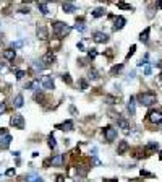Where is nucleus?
I'll return each mask as SVG.
<instances>
[{"label":"nucleus","mask_w":162,"mask_h":182,"mask_svg":"<svg viewBox=\"0 0 162 182\" xmlns=\"http://www.w3.org/2000/svg\"><path fill=\"white\" fill-rule=\"evenodd\" d=\"M106 15V10H104L102 7H97L94 11H92V16H94V18H101V16H104Z\"/></svg>","instance_id":"5701e85b"},{"label":"nucleus","mask_w":162,"mask_h":182,"mask_svg":"<svg viewBox=\"0 0 162 182\" xmlns=\"http://www.w3.org/2000/svg\"><path fill=\"white\" fill-rule=\"evenodd\" d=\"M10 124L13 125V129H25V117L21 116V114H13L10 119Z\"/></svg>","instance_id":"39448f33"},{"label":"nucleus","mask_w":162,"mask_h":182,"mask_svg":"<svg viewBox=\"0 0 162 182\" xmlns=\"http://www.w3.org/2000/svg\"><path fill=\"white\" fill-rule=\"evenodd\" d=\"M73 121H65V122H62L60 125H57V129H60V130H63V132H71L73 130Z\"/></svg>","instance_id":"6e6552de"},{"label":"nucleus","mask_w":162,"mask_h":182,"mask_svg":"<svg viewBox=\"0 0 162 182\" xmlns=\"http://www.w3.org/2000/svg\"><path fill=\"white\" fill-rule=\"evenodd\" d=\"M106 102H107V104H115V102H117V99H115L114 96H107V98H106Z\"/></svg>","instance_id":"72a5a7b5"},{"label":"nucleus","mask_w":162,"mask_h":182,"mask_svg":"<svg viewBox=\"0 0 162 182\" xmlns=\"http://www.w3.org/2000/svg\"><path fill=\"white\" fill-rule=\"evenodd\" d=\"M47 141H49V146L52 148V150H55L57 143H55V136H54V133H50V135L47 136Z\"/></svg>","instance_id":"a878e982"},{"label":"nucleus","mask_w":162,"mask_h":182,"mask_svg":"<svg viewBox=\"0 0 162 182\" xmlns=\"http://www.w3.org/2000/svg\"><path fill=\"white\" fill-rule=\"evenodd\" d=\"M70 112H71V114H76V109H75V106L70 107Z\"/></svg>","instance_id":"37998d69"},{"label":"nucleus","mask_w":162,"mask_h":182,"mask_svg":"<svg viewBox=\"0 0 162 182\" xmlns=\"http://www.w3.org/2000/svg\"><path fill=\"white\" fill-rule=\"evenodd\" d=\"M102 133H104V138H106V141H107V143H110V141H114L115 138H117V129L110 127V125H107V127H104Z\"/></svg>","instance_id":"20e7f679"},{"label":"nucleus","mask_w":162,"mask_h":182,"mask_svg":"<svg viewBox=\"0 0 162 182\" xmlns=\"http://www.w3.org/2000/svg\"><path fill=\"white\" fill-rule=\"evenodd\" d=\"M117 124H118V127H122V129H125V132L128 133V129H130V125H128V122L125 121V119H122V117H118L117 119Z\"/></svg>","instance_id":"aec40b11"},{"label":"nucleus","mask_w":162,"mask_h":182,"mask_svg":"<svg viewBox=\"0 0 162 182\" xmlns=\"http://www.w3.org/2000/svg\"><path fill=\"white\" fill-rule=\"evenodd\" d=\"M26 180L28 182H39L40 177H39L36 172H29V174H26Z\"/></svg>","instance_id":"4be33fe9"},{"label":"nucleus","mask_w":162,"mask_h":182,"mask_svg":"<svg viewBox=\"0 0 162 182\" xmlns=\"http://www.w3.org/2000/svg\"><path fill=\"white\" fill-rule=\"evenodd\" d=\"M130 182H143V179H131Z\"/></svg>","instance_id":"c03bdc74"},{"label":"nucleus","mask_w":162,"mask_h":182,"mask_svg":"<svg viewBox=\"0 0 162 182\" xmlns=\"http://www.w3.org/2000/svg\"><path fill=\"white\" fill-rule=\"evenodd\" d=\"M159 77H160V81H162V72H160V75H159Z\"/></svg>","instance_id":"de8ad7c7"},{"label":"nucleus","mask_w":162,"mask_h":182,"mask_svg":"<svg viewBox=\"0 0 162 182\" xmlns=\"http://www.w3.org/2000/svg\"><path fill=\"white\" fill-rule=\"evenodd\" d=\"M7 176H15V169H8L7 171Z\"/></svg>","instance_id":"a19ab883"},{"label":"nucleus","mask_w":162,"mask_h":182,"mask_svg":"<svg viewBox=\"0 0 162 182\" xmlns=\"http://www.w3.org/2000/svg\"><path fill=\"white\" fill-rule=\"evenodd\" d=\"M88 77H89V80H97V78H99V75H97V72H96V70H89Z\"/></svg>","instance_id":"2f4dec72"},{"label":"nucleus","mask_w":162,"mask_h":182,"mask_svg":"<svg viewBox=\"0 0 162 182\" xmlns=\"http://www.w3.org/2000/svg\"><path fill=\"white\" fill-rule=\"evenodd\" d=\"M138 101H140V104L143 106H152L156 101H157V94L154 93V91H144L138 96Z\"/></svg>","instance_id":"f03ea898"},{"label":"nucleus","mask_w":162,"mask_h":182,"mask_svg":"<svg viewBox=\"0 0 162 182\" xmlns=\"http://www.w3.org/2000/svg\"><path fill=\"white\" fill-rule=\"evenodd\" d=\"M97 55V52H96V49H91L89 50V52H88V57H89V59H94V57Z\"/></svg>","instance_id":"e433bc0d"},{"label":"nucleus","mask_w":162,"mask_h":182,"mask_svg":"<svg viewBox=\"0 0 162 182\" xmlns=\"http://www.w3.org/2000/svg\"><path fill=\"white\" fill-rule=\"evenodd\" d=\"M37 8L40 10V13H42V15H47L49 13V3H45V2L37 3Z\"/></svg>","instance_id":"412c9836"},{"label":"nucleus","mask_w":162,"mask_h":182,"mask_svg":"<svg viewBox=\"0 0 162 182\" xmlns=\"http://www.w3.org/2000/svg\"><path fill=\"white\" fill-rule=\"evenodd\" d=\"M10 141H11V135H3L0 136V150H5V148L10 146Z\"/></svg>","instance_id":"9b49d317"},{"label":"nucleus","mask_w":162,"mask_h":182,"mask_svg":"<svg viewBox=\"0 0 162 182\" xmlns=\"http://www.w3.org/2000/svg\"><path fill=\"white\" fill-rule=\"evenodd\" d=\"M23 46V41H16V42H11V49H18Z\"/></svg>","instance_id":"f704fd0d"},{"label":"nucleus","mask_w":162,"mask_h":182,"mask_svg":"<svg viewBox=\"0 0 162 182\" xmlns=\"http://www.w3.org/2000/svg\"><path fill=\"white\" fill-rule=\"evenodd\" d=\"M3 135H8L7 129H0V136H3Z\"/></svg>","instance_id":"ea45409f"},{"label":"nucleus","mask_w":162,"mask_h":182,"mask_svg":"<svg viewBox=\"0 0 162 182\" xmlns=\"http://www.w3.org/2000/svg\"><path fill=\"white\" fill-rule=\"evenodd\" d=\"M94 41L99 42V44L107 42V41H109V36H107L106 33H102V31H97V33H94Z\"/></svg>","instance_id":"1a4fd4ad"},{"label":"nucleus","mask_w":162,"mask_h":182,"mask_svg":"<svg viewBox=\"0 0 162 182\" xmlns=\"http://www.w3.org/2000/svg\"><path fill=\"white\" fill-rule=\"evenodd\" d=\"M25 75H26V72H25V70H18V72H16V80L25 78Z\"/></svg>","instance_id":"473e14b6"},{"label":"nucleus","mask_w":162,"mask_h":182,"mask_svg":"<svg viewBox=\"0 0 162 182\" xmlns=\"http://www.w3.org/2000/svg\"><path fill=\"white\" fill-rule=\"evenodd\" d=\"M157 8H162V2H159V3H157Z\"/></svg>","instance_id":"49530a36"},{"label":"nucleus","mask_w":162,"mask_h":182,"mask_svg":"<svg viewBox=\"0 0 162 182\" xmlns=\"http://www.w3.org/2000/svg\"><path fill=\"white\" fill-rule=\"evenodd\" d=\"M78 85H79V91H84V89H88V81H86V80H79V81H78Z\"/></svg>","instance_id":"cd10ccee"},{"label":"nucleus","mask_w":162,"mask_h":182,"mask_svg":"<svg viewBox=\"0 0 162 182\" xmlns=\"http://www.w3.org/2000/svg\"><path fill=\"white\" fill-rule=\"evenodd\" d=\"M52 31H54V34L59 39H63L67 36V34H70L71 31V28L67 25V23H62V21H55V23H52Z\"/></svg>","instance_id":"f257e3e1"},{"label":"nucleus","mask_w":162,"mask_h":182,"mask_svg":"<svg viewBox=\"0 0 162 182\" xmlns=\"http://www.w3.org/2000/svg\"><path fill=\"white\" fill-rule=\"evenodd\" d=\"M62 8H63L65 13H75V11H76V7H75L73 3H68V2L62 3Z\"/></svg>","instance_id":"f3484780"},{"label":"nucleus","mask_w":162,"mask_h":182,"mask_svg":"<svg viewBox=\"0 0 162 182\" xmlns=\"http://www.w3.org/2000/svg\"><path fill=\"white\" fill-rule=\"evenodd\" d=\"M5 111V104H3V102H0V112H3Z\"/></svg>","instance_id":"79ce46f5"},{"label":"nucleus","mask_w":162,"mask_h":182,"mask_svg":"<svg viewBox=\"0 0 162 182\" xmlns=\"http://www.w3.org/2000/svg\"><path fill=\"white\" fill-rule=\"evenodd\" d=\"M75 30H78V31H84V30H86V25L83 23V18L76 20V25H75Z\"/></svg>","instance_id":"393cba45"},{"label":"nucleus","mask_w":162,"mask_h":182,"mask_svg":"<svg viewBox=\"0 0 162 182\" xmlns=\"http://www.w3.org/2000/svg\"><path fill=\"white\" fill-rule=\"evenodd\" d=\"M130 150V145H128V141H120L118 146H117V155H125L126 151Z\"/></svg>","instance_id":"f8f14e48"},{"label":"nucleus","mask_w":162,"mask_h":182,"mask_svg":"<svg viewBox=\"0 0 162 182\" xmlns=\"http://www.w3.org/2000/svg\"><path fill=\"white\" fill-rule=\"evenodd\" d=\"M126 112H128V116L133 117L135 116V112H136V106H135V98H131L128 99V102H126Z\"/></svg>","instance_id":"0eeeda50"},{"label":"nucleus","mask_w":162,"mask_h":182,"mask_svg":"<svg viewBox=\"0 0 162 182\" xmlns=\"http://www.w3.org/2000/svg\"><path fill=\"white\" fill-rule=\"evenodd\" d=\"M159 158H160V159H162V151H160V156H159Z\"/></svg>","instance_id":"09e8293b"},{"label":"nucleus","mask_w":162,"mask_h":182,"mask_svg":"<svg viewBox=\"0 0 162 182\" xmlns=\"http://www.w3.org/2000/svg\"><path fill=\"white\" fill-rule=\"evenodd\" d=\"M40 83H42V86H44L45 89H54V88H55L54 78H52L50 75H44L42 80H40Z\"/></svg>","instance_id":"423d86ee"},{"label":"nucleus","mask_w":162,"mask_h":182,"mask_svg":"<svg viewBox=\"0 0 162 182\" xmlns=\"http://www.w3.org/2000/svg\"><path fill=\"white\" fill-rule=\"evenodd\" d=\"M135 50H136V46H131V47H130V52L126 54V59H130V57L135 54Z\"/></svg>","instance_id":"c9c22d12"},{"label":"nucleus","mask_w":162,"mask_h":182,"mask_svg":"<svg viewBox=\"0 0 162 182\" xmlns=\"http://www.w3.org/2000/svg\"><path fill=\"white\" fill-rule=\"evenodd\" d=\"M126 25V20L123 18V16H117V18H115V25H114V30L117 31V30H122V28H123Z\"/></svg>","instance_id":"2eb2a0df"},{"label":"nucleus","mask_w":162,"mask_h":182,"mask_svg":"<svg viewBox=\"0 0 162 182\" xmlns=\"http://www.w3.org/2000/svg\"><path fill=\"white\" fill-rule=\"evenodd\" d=\"M151 70H152V68H151V65H146V68H144V75H151Z\"/></svg>","instance_id":"4c0bfd02"},{"label":"nucleus","mask_w":162,"mask_h":182,"mask_svg":"<svg viewBox=\"0 0 162 182\" xmlns=\"http://www.w3.org/2000/svg\"><path fill=\"white\" fill-rule=\"evenodd\" d=\"M149 33H151V28H146L141 34H140V41L141 42H148V39H149Z\"/></svg>","instance_id":"6ab92c4d"},{"label":"nucleus","mask_w":162,"mask_h":182,"mask_svg":"<svg viewBox=\"0 0 162 182\" xmlns=\"http://www.w3.org/2000/svg\"><path fill=\"white\" fill-rule=\"evenodd\" d=\"M148 122H151L154 125H157L162 122V111L160 109H152L148 114Z\"/></svg>","instance_id":"7ed1b4c3"},{"label":"nucleus","mask_w":162,"mask_h":182,"mask_svg":"<svg viewBox=\"0 0 162 182\" xmlns=\"http://www.w3.org/2000/svg\"><path fill=\"white\" fill-rule=\"evenodd\" d=\"M3 57H5L7 60H10V62H13L15 57H16L15 49H5V50H3Z\"/></svg>","instance_id":"dca6fc26"},{"label":"nucleus","mask_w":162,"mask_h":182,"mask_svg":"<svg viewBox=\"0 0 162 182\" xmlns=\"http://www.w3.org/2000/svg\"><path fill=\"white\" fill-rule=\"evenodd\" d=\"M28 88H31L33 91H37L39 89V80H34L33 83H29V86H28Z\"/></svg>","instance_id":"c85d7f7f"},{"label":"nucleus","mask_w":162,"mask_h":182,"mask_svg":"<svg viewBox=\"0 0 162 182\" xmlns=\"http://www.w3.org/2000/svg\"><path fill=\"white\" fill-rule=\"evenodd\" d=\"M50 163H52V166H62L63 163H65V155H57L54 158H50Z\"/></svg>","instance_id":"9d476101"},{"label":"nucleus","mask_w":162,"mask_h":182,"mask_svg":"<svg viewBox=\"0 0 162 182\" xmlns=\"http://www.w3.org/2000/svg\"><path fill=\"white\" fill-rule=\"evenodd\" d=\"M117 7L122 8V10H133V7H131L130 3H123V2H118V3H117Z\"/></svg>","instance_id":"bb28decb"},{"label":"nucleus","mask_w":162,"mask_h":182,"mask_svg":"<svg viewBox=\"0 0 162 182\" xmlns=\"http://www.w3.org/2000/svg\"><path fill=\"white\" fill-rule=\"evenodd\" d=\"M62 80H63L67 85H71V83H73V80L70 78V75H68V73H63V75H62Z\"/></svg>","instance_id":"c756f323"},{"label":"nucleus","mask_w":162,"mask_h":182,"mask_svg":"<svg viewBox=\"0 0 162 182\" xmlns=\"http://www.w3.org/2000/svg\"><path fill=\"white\" fill-rule=\"evenodd\" d=\"M23 102H25V99H23V96H21V94L15 96V99H13V106H15V107H21V106H23Z\"/></svg>","instance_id":"b1692460"},{"label":"nucleus","mask_w":162,"mask_h":182,"mask_svg":"<svg viewBox=\"0 0 162 182\" xmlns=\"http://www.w3.org/2000/svg\"><path fill=\"white\" fill-rule=\"evenodd\" d=\"M55 182H65V177H63V176H57Z\"/></svg>","instance_id":"58836bf2"},{"label":"nucleus","mask_w":162,"mask_h":182,"mask_svg":"<svg viewBox=\"0 0 162 182\" xmlns=\"http://www.w3.org/2000/svg\"><path fill=\"white\" fill-rule=\"evenodd\" d=\"M122 68H123V64H118V65H115V67L112 68L110 73H112V75H115V73H118V72L122 70Z\"/></svg>","instance_id":"7c9ffc66"},{"label":"nucleus","mask_w":162,"mask_h":182,"mask_svg":"<svg viewBox=\"0 0 162 182\" xmlns=\"http://www.w3.org/2000/svg\"><path fill=\"white\" fill-rule=\"evenodd\" d=\"M54 60H55V55L52 54V50H49V52L44 55V59H42L44 65H50V64H52V62H54Z\"/></svg>","instance_id":"a211bd4d"},{"label":"nucleus","mask_w":162,"mask_h":182,"mask_svg":"<svg viewBox=\"0 0 162 182\" xmlns=\"http://www.w3.org/2000/svg\"><path fill=\"white\" fill-rule=\"evenodd\" d=\"M106 182H118V180H117V179H107Z\"/></svg>","instance_id":"a18cd8bd"},{"label":"nucleus","mask_w":162,"mask_h":182,"mask_svg":"<svg viewBox=\"0 0 162 182\" xmlns=\"http://www.w3.org/2000/svg\"><path fill=\"white\" fill-rule=\"evenodd\" d=\"M157 148H159L157 141H151V143H148V146L144 148V153H146V156H149V155H151V153L157 151Z\"/></svg>","instance_id":"ddd939ff"},{"label":"nucleus","mask_w":162,"mask_h":182,"mask_svg":"<svg viewBox=\"0 0 162 182\" xmlns=\"http://www.w3.org/2000/svg\"><path fill=\"white\" fill-rule=\"evenodd\" d=\"M37 38L39 39H47L49 34H47V28L44 25H37Z\"/></svg>","instance_id":"4468645a"}]
</instances>
